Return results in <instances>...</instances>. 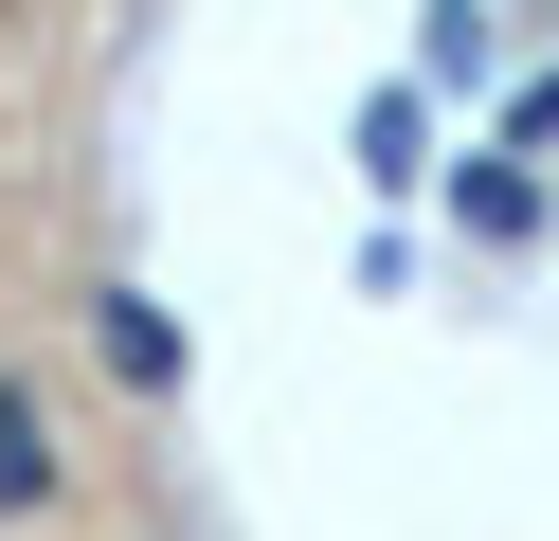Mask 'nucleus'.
<instances>
[{
  "instance_id": "f03ea898",
  "label": "nucleus",
  "mask_w": 559,
  "mask_h": 541,
  "mask_svg": "<svg viewBox=\"0 0 559 541\" xmlns=\"http://www.w3.org/2000/svg\"><path fill=\"white\" fill-rule=\"evenodd\" d=\"M19 505H55V415H37V379H0V524Z\"/></svg>"
},
{
  "instance_id": "f257e3e1",
  "label": "nucleus",
  "mask_w": 559,
  "mask_h": 541,
  "mask_svg": "<svg viewBox=\"0 0 559 541\" xmlns=\"http://www.w3.org/2000/svg\"><path fill=\"white\" fill-rule=\"evenodd\" d=\"M91 343H109V379H127V397H181V325H163L145 289H91Z\"/></svg>"
}]
</instances>
